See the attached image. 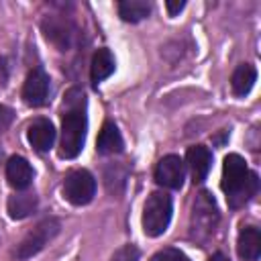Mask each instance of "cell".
<instances>
[{"mask_svg": "<svg viewBox=\"0 0 261 261\" xmlns=\"http://www.w3.org/2000/svg\"><path fill=\"white\" fill-rule=\"evenodd\" d=\"M8 84V65H6V59H0V92L6 88Z\"/></svg>", "mask_w": 261, "mask_h": 261, "instance_id": "603a6c76", "label": "cell"}, {"mask_svg": "<svg viewBox=\"0 0 261 261\" xmlns=\"http://www.w3.org/2000/svg\"><path fill=\"white\" fill-rule=\"evenodd\" d=\"M151 12V4L145 0H122L118 4V14L126 22H139L147 18Z\"/></svg>", "mask_w": 261, "mask_h": 261, "instance_id": "ac0fdd59", "label": "cell"}, {"mask_svg": "<svg viewBox=\"0 0 261 261\" xmlns=\"http://www.w3.org/2000/svg\"><path fill=\"white\" fill-rule=\"evenodd\" d=\"M222 190L226 194V202L230 208L245 206L259 190V177L251 171L245 159L237 153L224 157L222 165Z\"/></svg>", "mask_w": 261, "mask_h": 261, "instance_id": "7a4b0ae2", "label": "cell"}, {"mask_svg": "<svg viewBox=\"0 0 261 261\" xmlns=\"http://www.w3.org/2000/svg\"><path fill=\"white\" fill-rule=\"evenodd\" d=\"M237 253L245 261H257L261 255V232L257 226H243L237 239Z\"/></svg>", "mask_w": 261, "mask_h": 261, "instance_id": "4fadbf2b", "label": "cell"}, {"mask_svg": "<svg viewBox=\"0 0 261 261\" xmlns=\"http://www.w3.org/2000/svg\"><path fill=\"white\" fill-rule=\"evenodd\" d=\"M86 96L80 88H71L65 94V112L61 120V141H59V157L73 159L84 149L86 141Z\"/></svg>", "mask_w": 261, "mask_h": 261, "instance_id": "6da1fadb", "label": "cell"}, {"mask_svg": "<svg viewBox=\"0 0 261 261\" xmlns=\"http://www.w3.org/2000/svg\"><path fill=\"white\" fill-rule=\"evenodd\" d=\"M208 261H230V259H228L226 255H222V253H214V255H212Z\"/></svg>", "mask_w": 261, "mask_h": 261, "instance_id": "cb8c5ba5", "label": "cell"}, {"mask_svg": "<svg viewBox=\"0 0 261 261\" xmlns=\"http://www.w3.org/2000/svg\"><path fill=\"white\" fill-rule=\"evenodd\" d=\"M96 196V179L88 169L69 171L63 179V198L73 206H86Z\"/></svg>", "mask_w": 261, "mask_h": 261, "instance_id": "8992f818", "label": "cell"}, {"mask_svg": "<svg viewBox=\"0 0 261 261\" xmlns=\"http://www.w3.org/2000/svg\"><path fill=\"white\" fill-rule=\"evenodd\" d=\"M186 163L190 167V173H192V179L194 184H202L210 171V165H212V153L208 147L204 145H194L188 149L186 153Z\"/></svg>", "mask_w": 261, "mask_h": 261, "instance_id": "8fae6325", "label": "cell"}, {"mask_svg": "<svg viewBox=\"0 0 261 261\" xmlns=\"http://www.w3.org/2000/svg\"><path fill=\"white\" fill-rule=\"evenodd\" d=\"M257 82V69L251 65V63H241L234 71H232V77H230V88H232V94L234 96H247L253 86Z\"/></svg>", "mask_w": 261, "mask_h": 261, "instance_id": "e0dca14e", "label": "cell"}, {"mask_svg": "<svg viewBox=\"0 0 261 261\" xmlns=\"http://www.w3.org/2000/svg\"><path fill=\"white\" fill-rule=\"evenodd\" d=\"M39 206V198L35 192H20V194H14L8 198L6 202V210H8V216L12 220H22L27 216H31Z\"/></svg>", "mask_w": 261, "mask_h": 261, "instance_id": "9a60e30c", "label": "cell"}, {"mask_svg": "<svg viewBox=\"0 0 261 261\" xmlns=\"http://www.w3.org/2000/svg\"><path fill=\"white\" fill-rule=\"evenodd\" d=\"M184 6H186L184 0H167V2H165V8H167V12H169L171 16H175Z\"/></svg>", "mask_w": 261, "mask_h": 261, "instance_id": "7402d4cb", "label": "cell"}, {"mask_svg": "<svg viewBox=\"0 0 261 261\" xmlns=\"http://www.w3.org/2000/svg\"><path fill=\"white\" fill-rule=\"evenodd\" d=\"M33 175H35V171H33L31 163L24 157L14 155V157L8 159V163H6V179L14 190H20V192L27 190L33 184Z\"/></svg>", "mask_w": 261, "mask_h": 261, "instance_id": "7c38bea8", "label": "cell"}, {"mask_svg": "<svg viewBox=\"0 0 261 261\" xmlns=\"http://www.w3.org/2000/svg\"><path fill=\"white\" fill-rule=\"evenodd\" d=\"M59 228H61V224H59V220L53 218V216H47V218H43L41 222H37V224L24 234V239L18 243V247H16V251H14L16 259H18V261H24V259H31L33 255H37L39 251H43L45 245L57 237Z\"/></svg>", "mask_w": 261, "mask_h": 261, "instance_id": "5b68a950", "label": "cell"}, {"mask_svg": "<svg viewBox=\"0 0 261 261\" xmlns=\"http://www.w3.org/2000/svg\"><path fill=\"white\" fill-rule=\"evenodd\" d=\"M27 139L37 153H47L55 143V126L47 118H35L29 124Z\"/></svg>", "mask_w": 261, "mask_h": 261, "instance_id": "30bf717a", "label": "cell"}, {"mask_svg": "<svg viewBox=\"0 0 261 261\" xmlns=\"http://www.w3.org/2000/svg\"><path fill=\"white\" fill-rule=\"evenodd\" d=\"M149 261H188V259H186V255H184L179 249H175V247H167V249L157 251Z\"/></svg>", "mask_w": 261, "mask_h": 261, "instance_id": "d6986e66", "label": "cell"}, {"mask_svg": "<svg viewBox=\"0 0 261 261\" xmlns=\"http://www.w3.org/2000/svg\"><path fill=\"white\" fill-rule=\"evenodd\" d=\"M218 208L214 198L208 192H200L192 206V218H190V237L196 243H206L218 224Z\"/></svg>", "mask_w": 261, "mask_h": 261, "instance_id": "3957f363", "label": "cell"}, {"mask_svg": "<svg viewBox=\"0 0 261 261\" xmlns=\"http://www.w3.org/2000/svg\"><path fill=\"white\" fill-rule=\"evenodd\" d=\"M173 204L169 194L165 192H153L145 206H143V230L147 237H159L167 230L171 220Z\"/></svg>", "mask_w": 261, "mask_h": 261, "instance_id": "277c9868", "label": "cell"}, {"mask_svg": "<svg viewBox=\"0 0 261 261\" xmlns=\"http://www.w3.org/2000/svg\"><path fill=\"white\" fill-rule=\"evenodd\" d=\"M12 120H14V112H12V108L0 104V133H4V130L12 124Z\"/></svg>", "mask_w": 261, "mask_h": 261, "instance_id": "44dd1931", "label": "cell"}, {"mask_svg": "<svg viewBox=\"0 0 261 261\" xmlns=\"http://www.w3.org/2000/svg\"><path fill=\"white\" fill-rule=\"evenodd\" d=\"M114 67H116V61H114V55L110 53V49H106V47L98 49L94 53V57H92V63H90V80H92V84L98 86L102 80L110 77Z\"/></svg>", "mask_w": 261, "mask_h": 261, "instance_id": "2e32d148", "label": "cell"}, {"mask_svg": "<svg viewBox=\"0 0 261 261\" xmlns=\"http://www.w3.org/2000/svg\"><path fill=\"white\" fill-rule=\"evenodd\" d=\"M153 175H155L157 186L167 188V190H179L186 177V163L177 155H165L159 159Z\"/></svg>", "mask_w": 261, "mask_h": 261, "instance_id": "ba28073f", "label": "cell"}, {"mask_svg": "<svg viewBox=\"0 0 261 261\" xmlns=\"http://www.w3.org/2000/svg\"><path fill=\"white\" fill-rule=\"evenodd\" d=\"M47 96H49V75L41 69V67H35L27 80H24V86H22V100L29 104V106H43L47 102Z\"/></svg>", "mask_w": 261, "mask_h": 261, "instance_id": "9c48e42d", "label": "cell"}, {"mask_svg": "<svg viewBox=\"0 0 261 261\" xmlns=\"http://www.w3.org/2000/svg\"><path fill=\"white\" fill-rule=\"evenodd\" d=\"M41 29L47 37V41H51L59 51H67L71 49L73 41H75V27L73 22L63 16V14H49L43 18Z\"/></svg>", "mask_w": 261, "mask_h": 261, "instance_id": "52a82bcc", "label": "cell"}, {"mask_svg": "<svg viewBox=\"0 0 261 261\" xmlns=\"http://www.w3.org/2000/svg\"><path fill=\"white\" fill-rule=\"evenodd\" d=\"M139 257H141V251L135 245H124L110 257V261H139Z\"/></svg>", "mask_w": 261, "mask_h": 261, "instance_id": "ffe728a7", "label": "cell"}, {"mask_svg": "<svg viewBox=\"0 0 261 261\" xmlns=\"http://www.w3.org/2000/svg\"><path fill=\"white\" fill-rule=\"evenodd\" d=\"M122 147H124V141H122L118 126L112 120H106L100 128V135L96 141V151L100 155H114V153H120Z\"/></svg>", "mask_w": 261, "mask_h": 261, "instance_id": "5bb4252c", "label": "cell"}, {"mask_svg": "<svg viewBox=\"0 0 261 261\" xmlns=\"http://www.w3.org/2000/svg\"><path fill=\"white\" fill-rule=\"evenodd\" d=\"M2 157H4V151H2V149H0V161H2Z\"/></svg>", "mask_w": 261, "mask_h": 261, "instance_id": "d4e9b609", "label": "cell"}]
</instances>
